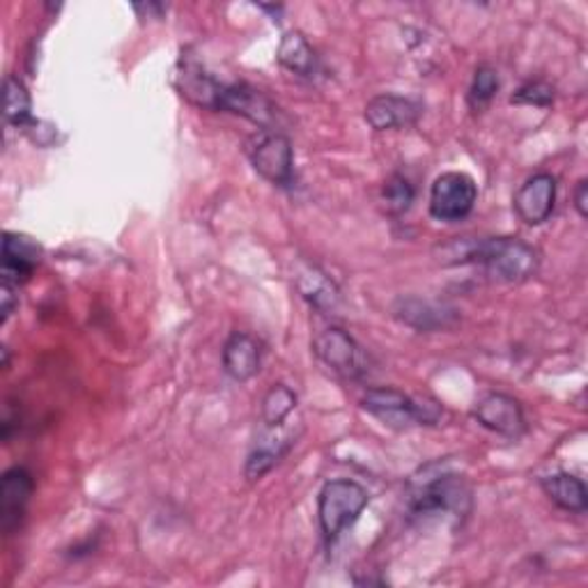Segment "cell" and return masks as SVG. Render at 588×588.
<instances>
[{"instance_id": "1", "label": "cell", "mask_w": 588, "mask_h": 588, "mask_svg": "<svg viewBox=\"0 0 588 588\" xmlns=\"http://www.w3.org/2000/svg\"><path fill=\"white\" fill-rule=\"evenodd\" d=\"M423 478L411 480V497L409 508L416 518H439V514H453L462 518L470 510V487L464 480L446 470L441 464L421 472Z\"/></svg>"}, {"instance_id": "19", "label": "cell", "mask_w": 588, "mask_h": 588, "mask_svg": "<svg viewBox=\"0 0 588 588\" xmlns=\"http://www.w3.org/2000/svg\"><path fill=\"white\" fill-rule=\"evenodd\" d=\"M398 317L403 323H407L414 329L421 331H432L439 327L449 325V317L453 310L444 313V308L432 306L430 302H421V299H400L398 302Z\"/></svg>"}, {"instance_id": "10", "label": "cell", "mask_w": 588, "mask_h": 588, "mask_svg": "<svg viewBox=\"0 0 588 588\" xmlns=\"http://www.w3.org/2000/svg\"><path fill=\"white\" fill-rule=\"evenodd\" d=\"M474 416H476V421L487 428V430H493L501 437H520L527 428V421H524V411H522V405L506 396V394H489L485 396L476 409H474Z\"/></svg>"}, {"instance_id": "17", "label": "cell", "mask_w": 588, "mask_h": 588, "mask_svg": "<svg viewBox=\"0 0 588 588\" xmlns=\"http://www.w3.org/2000/svg\"><path fill=\"white\" fill-rule=\"evenodd\" d=\"M545 495L563 510L584 512L588 508V493L581 478L573 474H552L541 480Z\"/></svg>"}, {"instance_id": "4", "label": "cell", "mask_w": 588, "mask_h": 588, "mask_svg": "<svg viewBox=\"0 0 588 588\" xmlns=\"http://www.w3.org/2000/svg\"><path fill=\"white\" fill-rule=\"evenodd\" d=\"M368 499L371 497H368L365 487L354 480H329L323 487L320 499H317V514H320V527L329 543L359 520Z\"/></svg>"}, {"instance_id": "20", "label": "cell", "mask_w": 588, "mask_h": 588, "mask_svg": "<svg viewBox=\"0 0 588 588\" xmlns=\"http://www.w3.org/2000/svg\"><path fill=\"white\" fill-rule=\"evenodd\" d=\"M297 407V396L285 384H274L262 400V421L267 428H281L283 421Z\"/></svg>"}, {"instance_id": "12", "label": "cell", "mask_w": 588, "mask_h": 588, "mask_svg": "<svg viewBox=\"0 0 588 588\" xmlns=\"http://www.w3.org/2000/svg\"><path fill=\"white\" fill-rule=\"evenodd\" d=\"M42 249L26 235L8 233L3 239V283L19 287L26 283L39 264Z\"/></svg>"}, {"instance_id": "3", "label": "cell", "mask_w": 588, "mask_h": 588, "mask_svg": "<svg viewBox=\"0 0 588 588\" xmlns=\"http://www.w3.org/2000/svg\"><path fill=\"white\" fill-rule=\"evenodd\" d=\"M363 409L388 428L434 426L441 419V407L430 398H411L398 388H371L361 400Z\"/></svg>"}, {"instance_id": "22", "label": "cell", "mask_w": 588, "mask_h": 588, "mask_svg": "<svg viewBox=\"0 0 588 588\" xmlns=\"http://www.w3.org/2000/svg\"><path fill=\"white\" fill-rule=\"evenodd\" d=\"M5 120L16 127L31 122V94L16 77L5 79Z\"/></svg>"}, {"instance_id": "5", "label": "cell", "mask_w": 588, "mask_h": 588, "mask_svg": "<svg viewBox=\"0 0 588 588\" xmlns=\"http://www.w3.org/2000/svg\"><path fill=\"white\" fill-rule=\"evenodd\" d=\"M476 199L478 186L474 178L451 170V173L439 176L430 189V214L437 220L453 224V220H462L472 214Z\"/></svg>"}, {"instance_id": "6", "label": "cell", "mask_w": 588, "mask_h": 588, "mask_svg": "<svg viewBox=\"0 0 588 588\" xmlns=\"http://www.w3.org/2000/svg\"><path fill=\"white\" fill-rule=\"evenodd\" d=\"M249 159L256 168V173L262 176L267 182L279 186L292 182L294 157H292V145L283 134L262 129L249 143Z\"/></svg>"}, {"instance_id": "21", "label": "cell", "mask_w": 588, "mask_h": 588, "mask_svg": "<svg viewBox=\"0 0 588 588\" xmlns=\"http://www.w3.org/2000/svg\"><path fill=\"white\" fill-rule=\"evenodd\" d=\"M292 444L290 439H262L260 444H256V449L251 451L249 460H247V476L251 480L262 478L267 472L274 470V464L281 460V455L287 451V446Z\"/></svg>"}, {"instance_id": "24", "label": "cell", "mask_w": 588, "mask_h": 588, "mask_svg": "<svg viewBox=\"0 0 588 588\" xmlns=\"http://www.w3.org/2000/svg\"><path fill=\"white\" fill-rule=\"evenodd\" d=\"M414 195H416V191H414L411 182L407 178H403V176H394V178H391L386 182V186H384L386 210L391 214H403V212H407L409 205L414 203Z\"/></svg>"}, {"instance_id": "15", "label": "cell", "mask_w": 588, "mask_h": 588, "mask_svg": "<svg viewBox=\"0 0 588 588\" xmlns=\"http://www.w3.org/2000/svg\"><path fill=\"white\" fill-rule=\"evenodd\" d=\"M224 368L235 382H247L260 371V346L249 333H233L224 348Z\"/></svg>"}, {"instance_id": "26", "label": "cell", "mask_w": 588, "mask_h": 588, "mask_svg": "<svg viewBox=\"0 0 588 588\" xmlns=\"http://www.w3.org/2000/svg\"><path fill=\"white\" fill-rule=\"evenodd\" d=\"M16 287L3 283L0 285V306H3V323H8V317L12 315L14 306H16Z\"/></svg>"}, {"instance_id": "18", "label": "cell", "mask_w": 588, "mask_h": 588, "mask_svg": "<svg viewBox=\"0 0 588 588\" xmlns=\"http://www.w3.org/2000/svg\"><path fill=\"white\" fill-rule=\"evenodd\" d=\"M279 63L285 69L299 74V77H310L317 67L313 46L306 42V37L302 33L283 35L281 46H279Z\"/></svg>"}, {"instance_id": "14", "label": "cell", "mask_w": 588, "mask_h": 588, "mask_svg": "<svg viewBox=\"0 0 588 588\" xmlns=\"http://www.w3.org/2000/svg\"><path fill=\"white\" fill-rule=\"evenodd\" d=\"M419 117V106L396 94H380L365 106L368 125L377 132L409 127Z\"/></svg>"}, {"instance_id": "2", "label": "cell", "mask_w": 588, "mask_h": 588, "mask_svg": "<svg viewBox=\"0 0 588 588\" xmlns=\"http://www.w3.org/2000/svg\"><path fill=\"white\" fill-rule=\"evenodd\" d=\"M467 262H478L489 276L504 283H522L538 272V251L527 241L514 237H497L472 244L470 251L462 256Z\"/></svg>"}, {"instance_id": "25", "label": "cell", "mask_w": 588, "mask_h": 588, "mask_svg": "<svg viewBox=\"0 0 588 588\" xmlns=\"http://www.w3.org/2000/svg\"><path fill=\"white\" fill-rule=\"evenodd\" d=\"M512 104H527V106H541L547 109L554 102V88L545 81H531L522 86L512 94Z\"/></svg>"}, {"instance_id": "11", "label": "cell", "mask_w": 588, "mask_h": 588, "mask_svg": "<svg viewBox=\"0 0 588 588\" xmlns=\"http://www.w3.org/2000/svg\"><path fill=\"white\" fill-rule=\"evenodd\" d=\"M33 495V476L29 470L14 467L5 472L0 483V527L5 533H14L26 514V506Z\"/></svg>"}, {"instance_id": "27", "label": "cell", "mask_w": 588, "mask_h": 588, "mask_svg": "<svg viewBox=\"0 0 588 588\" xmlns=\"http://www.w3.org/2000/svg\"><path fill=\"white\" fill-rule=\"evenodd\" d=\"M575 207L579 212L581 218L588 216V182L579 180L577 189H575Z\"/></svg>"}, {"instance_id": "23", "label": "cell", "mask_w": 588, "mask_h": 588, "mask_svg": "<svg viewBox=\"0 0 588 588\" xmlns=\"http://www.w3.org/2000/svg\"><path fill=\"white\" fill-rule=\"evenodd\" d=\"M499 90V74L493 67H478L474 74V81L470 88V102L474 109H483L485 104L493 102V97Z\"/></svg>"}, {"instance_id": "16", "label": "cell", "mask_w": 588, "mask_h": 588, "mask_svg": "<svg viewBox=\"0 0 588 588\" xmlns=\"http://www.w3.org/2000/svg\"><path fill=\"white\" fill-rule=\"evenodd\" d=\"M297 290L302 292V297L317 310L331 313L338 308L340 304V292L333 285V281L323 272V269H317L315 264H302L297 269Z\"/></svg>"}, {"instance_id": "8", "label": "cell", "mask_w": 588, "mask_h": 588, "mask_svg": "<svg viewBox=\"0 0 588 588\" xmlns=\"http://www.w3.org/2000/svg\"><path fill=\"white\" fill-rule=\"evenodd\" d=\"M216 111L237 113L269 132H272L276 122V106L269 102L260 90L251 88L249 83H224Z\"/></svg>"}, {"instance_id": "9", "label": "cell", "mask_w": 588, "mask_h": 588, "mask_svg": "<svg viewBox=\"0 0 588 588\" xmlns=\"http://www.w3.org/2000/svg\"><path fill=\"white\" fill-rule=\"evenodd\" d=\"M556 203V180L550 173L529 178L514 193V212L527 226H541L552 216Z\"/></svg>"}, {"instance_id": "13", "label": "cell", "mask_w": 588, "mask_h": 588, "mask_svg": "<svg viewBox=\"0 0 588 588\" xmlns=\"http://www.w3.org/2000/svg\"><path fill=\"white\" fill-rule=\"evenodd\" d=\"M178 88L189 102L205 109H218V97L220 90H224V83L207 74L201 63L182 58L178 69Z\"/></svg>"}, {"instance_id": "7", "label": "cell", "mask_w": 588, "mask_h": 588, "mask_svg": "<svg viewBox=\"0 0 588 588\" xmlns=\"http://www.w3.org/2000/svg\"><path fill=\"white\" fill-rule=\"evenodd\" d=\"M313 352L340 377L357 380L365 371L363 354H361V348L357 346V340L348 331H342L338 327L317 333L313 340Z\"/></svg>"}]
</instances>
